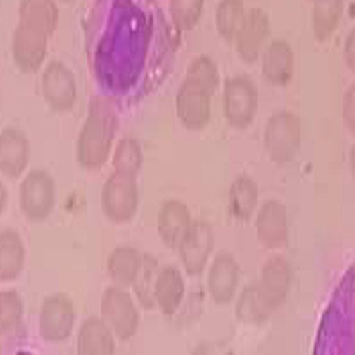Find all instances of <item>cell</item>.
<instances>
[{
  "instance_id": "6da1fadb",
  "label": "cell",
  "mask_w": 355,
  "mask_h": 355,
  "mask_svg": "<svg viewBox=\"0 0 355 355\" xmlns=\"http://www.w3.org/2000/svg\"><path fill=\"white\" fill-rule=\"evenodd\" d=\"M116 110L108 98L94 97L76 144V158L81 168L96 170L110 155L116 132Z\"/></svg>"
},
{
  "instance_id": "7a4b0ae2",
  "label": "cell",
  "mask_w": 355,
  "mask_h": 355,
  "mask_svg": "<svg viewBox=\"0 0 355 355\" xmlns=\"http://www.w3.org/2000/svg\"><path fill=\"white\" fill-rule=\"evenodd\" d=\"M216 86V69L205 59H199L187 72L175 99L178 118L189 129H199L210 118L211 94Z\"/></svg>"
},
{
  "instance_id": "3957f363",
  "label": "cell",
  "mask_w": 355,
  "mask_h": 355,
  "mask_svg": "<svg viewBox=\"0 0 355 355\" xmlns=\"http://www.w3.org/2000/svg\"><path fill=\"white\" fill-rule=\"evenodd\" d=\"M55 181L47 170H31L20 182V211L26 219L33 223L47 219L55 208Z\"/></svg>"
},
{
  "instance_id": "277c9868",
  "label": "cell",
  "mask_w": 355,
  "mask_h": 355,
  "mask_svg": "<svg viewBox=\"0 0 355 355\" xmlns=\"http://www.w3.org/2000/svg\"><path fill=\"white\" fill-rule=\"evenodd\" d=\"M101 319L120 341H129L136 336L140 315L131 294L122 286L105 288L100 301Z\"/></svg>"
},
{
  "instance_id": "5b68a950",
  "label": "cell",
  "mask_w": 355,
  "mask_h": 355,
  "mask_svg": "<svg viewBox=\"0 0 355 355\" xmlns=\"http://www.w3.org/2000/svg\"><path fill=\"white\" fill-rule=\"evenodd\" d=\"M75 322L76 309L71 297L64 292L50 294L39 312V336L51 343L66 341L72 334Z\"/></svg>"
},
{
  "instance_id": "8992f818",
  "label": "cell",
  "mask_w": 355,
  "mask_h": 355,
  "mask_svg": "<svg viewBox=\"0 0 355 355\" xmlns=\"http://www.w3.org/2000/svg\"><path fill=\"white\" fill-rule=\"evenodd\" d=\"M42 94L51 110L59 114L69 112L77 101L75 73L62 61H49L42 70Z\"/></svg>"
},
{
  "instance_id": "52a82bcc",
  "label": "cell",
  "mask_w": 355,
  "mask_h": 355,
  "mask_svg": "<svg viewBox=\"0 0 355 355\" xmlns=\"http://www.w3.org/2000/svg\"><path fill=\"white\" fill-rule=\"evenodd\" d=\"M139 205L136 177L114 172L103 184L101 205L105 216L116 223L130 221Z\"/></svg>"
},
{
  "instance_id": "ba28073f",
  "label": "cell",
  "mask_w": 355,
  "mask_h": 355,
  "mask_svg": "<svg viewBox=\"0 0 355 355\" xmlns=\"http://www.w3.org/2000/svg\"><path fill=\"white\" fill-rule=\"evenodd\" d=\"M50 33L38 26L19 21L12 38V58L19 71L36 73L46 60Z\"/></svg>"
},
{
  "instance_id": "9c48e42d",
  "label": "cell",
  "mask_w": 355,
  "mask_h": 355,
  "mask_svg": "<svg viewBox=\"0 0 355 355\" xmlns=\"http://www.w3.org/2000/svg\"><path fill=\"white\" fill-rule=\"evenodd\" d=\"M301 140L300 122L290 112H277L266 125L264 142L273 160L288 162L297 155Z\"/></svg>"
},
{
  "instance_id": "30bf717a",
  "label": "cell",
  "mask_w": 355,
  "mask_h": 355,
  "mask_svg": "<svg viewBox=\"0 0 355 355\" xmlns=\"http://www.w3.org/2000/svg\"><path fill=\"white\" fill-rule=\"evenodd\" d=\"M214 245L212 227L205 221L191 222L177 248L189 275H197L203 271Z\"/></svg>"
},
{
  "instance_id": "8fae6325",
  "label": "cell",
  "mask_w": 355,
  "mask_h": 355,
  "mask_svg": "<svg viewBox=\"0 0 355 355\" xmlns=\"http://www.w3.org/2000/svg\"><path fill=\"white\" fill-rule=\"evenodd\" d=\"M31 142L18 128L7 125L0 131V173L19 179L31 161Z\"/></svg>"
},
{
  "instance_id": "7c38bea8",
  "label": "cell",
  "mask_w": 355,
  "mask_h": 355,
  "mask_svg": "<svg viewBox=\"0 0 355 355\" xmlns=\"http://www.w3.org/2000/svg\"><path fill=\"white\" fill-rule=\"evenodd\" d=\"M258 105L257 90L251 81L236 78L227 81L225 92V114L233 127L244 128L254 118Z\"/></svg>"
},
{
  "instance_id": "4fadbf2b",
  "label": "cell",
  "mask_w": 355,
  "mask_h": 355,
  "mask_svg": "<svg viewBox=\"0 0 355 355\" xmlns=\"http://www.w3.org/2000/svg\"><path fill=\"white\" fill-rule=\"evenodd\" d=\"M116 336L101 316L92 315L79 327L76 340L77 354L111 355L116 352Z\"/></svg>"
},
{
  "instance_id": "5bb4252c",
  "label": "cell",
  "mask_w": 355,
  "mask_h": 355,
  "mask_svg": "<svg viewBox=\"0 0 355 355\" xmlns=\"http://www.w3.org/2000/svg\"><path fill=\"white\" fill-rule=\"evenodd\" d=\"M255 229L263 245L272 249L282 247L288 239L286 207L275 200L264 203L257 216Z\"/></svg>"
},
{
  "instance_id": "9a60e30c",
  "label": "cell",
  "mask_w": 355,
  "mask_h": 355,
  "mask_svg": "<svg viewBox=\"0 0 355 355\" xmlns=\"http://www.w3.org/2000/svg\"><path fill=\"white\" fill-rule=\"evenodd\" d=\"M239 282V266L232 255L220 253L214 259L208 275L211 297L220 304L230 302Z\"/></svg>"
},
{
  "instance_id": "2e32d148",
  "label": "cell",
  "mask_w": 355,
  "mask_h": 355,
  "mask_svg": "<svg viewBox=\"0 0 355 355\" xmlns=\"http://www.w3.org/2000/svg\"><path fill=\"white\" fill-rule=\"evenodd\" d=\"M291 282V272L286 261L273 257L264 263L258 288L273 310L286 299Z\"/></svg>"
},
{
  "instance_id": "e0dca14e",
  "label": "cell",
  "mask_w": 355,
  "mask_h": 355,
  "mask_svg": "<svg viewBox=\"0 0 355 355\" xmlns=\"http://www.w3.org/2000/svg\"><path fill=\"white\" fill-rule=\"evenodd\" d=\"M191 223L188 207L178 200H168L158 212V233L161 241L170 249H177Z\"/></svg>"
},
{
  "instance_id": "ac0fdd59",
  "label": "cell",
  "mask_w": 355,
  "mask_h": 355,
  "mask_svg": "<svg viewBox=\"0 0 355 355\" xmlns=\"http://www.w3.org/2000/svg\"><path fill=\"white\" fill-rule=\"evenodd\" d=\"M26 262V247L20 233L14 227L0 230V283L19 277Z\"/></svg>"
},
{
  "instance_id": "d6986e66",
  "label": "cell",
  "mask_w": 355,
  "mask_h": 355,
  "mask_svg": "<svg viewBox=\"0 0 355 355\" xmlns=\"http://www.w3.org/2000/svg\"><path fill=\"white\" fill-rule=\"evenodd\" d=\"M186 293L182 273L175 266H166L159 270L155 286V305L162 313L172 315L180 306Z\"/></svg>"
},
{
  "instance_id": "ffe728a7",
  "label": "cell",
  "mask_w": 355,
  "mask_h": 355,
  "mask_svg": "<svg viewBox=\"0 0 355 355\" xmlns=\"http://www.w3.org/2000/svg\"><path fill=\"white\" fill-rule=\"evenodd\" d=\"M25 305L15 288L0 291V353L7 338H18L24 327Z\"/></svg>"
},
{
  "instance_id": "44dd1931",
  "label": "cell",
  "mask_w": 355,
  "mask_h": 355,
  "mask_svg": "<svg viewBox=\"0 0 355 355\" xmlns=\"http://www.w3.org/2000/svg\"><path fill=\"white\" fill-rule=\"evenodd\" d=\"M142 254L131 247H119L111 252L107 270L116 286L127 288L132 284L141 264Z\"/></svg>"
},
{
  "instance_id": "7402d4cb",
  "label": "cell",
  "mask_w": 355,
  "mask_h": 355,
  "mask_svg": "<svg viewBox=\"0 0 355 355\" xmlns=\"http://www.w3.org/2000/svg\"><path fill=\"white\" fill-rule=\"evenodd\" d=\"M160 266L155 257L148 253L142 254L141 264L131 286L138 302L146 310H151L155 306V286Z\"/></svg>"
},
{
  "instance_id": "603a6c76",
  "label": "cell",
  "mask_w": 355,
  "mask_h": 355,
  "mask_svg": "<svg viewBox=\"0 0 355 355\" xmlns=\"http://www.w3.org/2000/svg\"><path fill=\"white\" fill-rule=\"evenodd\" d=\"M258 205V187L247 175L239 177L230 188V209L233 216L248 220Z\"/></svg>"
},
{
  "instance_id": "cb8c5ba5",
  "label": "cell",
  "mask_w": 355,
  "mask_h": 355,
  "mask_svg": "<svg viewBox=\"0 0 355 355\" xmlns=\"http://www.w3.org/2000/svg\"><path fill=\"white\" fill-rule=\"evenodd\" d=\"M273 309L266 302L259 290L258 284L244 288L236 304V316L245 323H260L269 318Z\"/></svg>"
},
{
  "instance_id": "d4e9b609",
  "label": "cell",
  "mask_w": 355,
  "mask_h": 355,
  "mask_svg": "<svg viewBox=\"0 0 355 355\" xmlns=\"http://www.w3.org/2000/svg\"><path fill=\"white\" fill-rule=\"evenodd\" d=\"M19 17L21 21L39 26L51 33L57 21V8L53 0H21Z\"/></svg>"
},
{
  "instance_id": "484cf974",
  "label": "cell",
  "mask_w": 355,
  "mask_h": 355,
  "mask_svg": "<svg viewBox=\"0 0 355 355\" xmlns=\"http://www.w3.org/2000/svg\"><path fill=\"white\" fill-rule=\"evenodd\" d=\"M112 164L114 172L136 177L142 164V153L138 141L132 138L121 139L114 151Z\"/></svg>"
},
{
  "instance_id": "4316f807",
  "label": "cell",
  "mask_w": 355,
  "mask_h": 355,
  "mask_svg": "<svg viewBox=\"0 0 355 355\" xmlns=\"http://www.w3.org/2000/svg\"><path fill=\"white\" fill-rule=\"evenodd\" d=\"M7 201H8V191H7L5 183L0 179V216L3 214L6 207H7Z\"/></svg>"
}]
</instances>
